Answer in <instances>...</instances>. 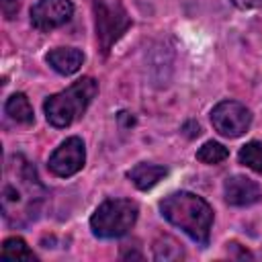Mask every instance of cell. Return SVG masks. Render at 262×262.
I'll return each mask as SVG.
<instances>
[{"label": "cell", "instance_id": "obj_15", "mask_svg": "<svg viewBox=\"0 0 262 262\" xmlns=\"http://www.w3.org/2000/svg\"><path fill=\"white\" fill-rule=\"evenodd\" d=\"M239 164H244L246 168L262 174V143L260 141H248L239 154H237Z\"/></svg>", "mask_w": 262, "mask_h": 262}, {"label": "cell", "instance_id": "obj_4", "mask_svg": "<svg viewBox=\"0 0 262 262\" xmlns=\"http://www.w3.org/2000/svg\"><path fill=\"white\" fill-rule=\"evenodd\" d=\"M137 203L131 199H106L90 217V229L100 239H115L129 233L137 221Z\"/></svg>", "mask_w": 262, "mask_h": 262}, {"label": "cell", "instance_id": "obj_18", "mask_svg": "<svg viewBox=\"0 0 262 262\" xmlns=\"http://www.w3.org/2000/svg\"><path fill=\"white\" fill-rule=\"evenodd\" d=\"M233 6L242 8V10H256V8H262V0H231Z\"/></svg>", "mask_w": 262, "mask_h": 262}, {"label": "cell", "instance_id": "obj_17", "mask_svg": "<svg viewBox=\"0 0 262 262\" xmlns=\"http://www.w3.org/2000/svg\"><path fill=\"white\" fill-rule=\"evenodd\" d=\"M18 0H2V12L6 18H14L18 12Z\"/></svg>", "mask_w": 262, "mask_h": 262}, {"label": "cell", "instance_id": "obj_14", "mask_svg": "<svg viewBox=\"0 0 262 262\" xmlns=\"http://www.w3.org/2000/svg\"><path fill=\"white\" fill-rule=\"evenodd\" d=\"M0 256H2V260H37V256L33 254V250H29V246L23 237L4 239Z\"/></svg>", "mask_w": 262, "mask_h": 262}, {"label": "cell", "instance_id": "obj_7", "mask_svg": "<svg viewBox=\"0 0 262 262\" xmlns=\"http://www.w3.org/2000/svg\"><path fill=\"white\" fill-rule=\"evenodd\" d=\"M86 162V149H84V141L80 137H68L66 141L59 143V147H55V151L49 156V170L59 176V178H70L76 172L82 170Z\"/></svg>", "mask_w": 262, "mask_h": 262}, {"label": "cell", "instance_id": "obj_6", "mask_svg": "<svg viewBox=\"0 0 262 262\" xmlns=\"http://www.w3.org/2000/svg\"><path fill=\"white\" fill-rule=\"evenodd\" d=\"M211 123L223 137H239L252 125V113L246 104L237 100H221L211 111Z\"/></svg>", "mask_w": 262, "mask_h": 262}, {"label": "cell", "instance_id": "obj_12", "mask_svg": "<svg viewBox=\"0 0 262 262\" xmlns=\"http://www.w3.org/2000/svg\"><path fill=\"white\" fill-rule=\"evenodd\" d=\"M4 111H6V115H8L12 121H16V123H20V125H33V121H35L33 106H31L29 98H27L23 92H14V94L6 100Z\"/></svg>", "mask_w": 262, "mask_h": 262}, {"label": "cell", "instance_id": "obj_1", "mask_svg": "<svg viewBox=\"0 0 262 262\" xmlns=\"http://www.w3.org/2000/svg\"><path fill=\"white\" fill-rule=\"evenodd\" d=\"M45 203V186L41 184L35 166L23 156L12 154L4 164L0 205L2 217L10 227L33 223Z\"/></svg>", "mask_w": 262, "mask_h": 262}, {"label": "cell", "instance_id": "obj_2", "mask_svg": "<svg viewBox=\"0 0 262 262\" xmlns=\"http://www.w3.org/2000/svg\"><path fill=\"white\" fill-rule=\"evenodd\" d=\"M162 217L182 229L192 242L199 246H207L211 239V227H213V209L211 205L194 194V192H172L160 203Z\"/></svg>", "mask_w": 262, "mask_h": 262}, {"label": "cell", "instance_id": "obj_3", "mask_svg": "<svg viewBox=\"0 0 262 262\" xmlns=\"http://www.w3.org/2000/svg\"><path fill=\"white\" fill-rule=\"evenodd\" d=\"M96 94H98V82L94 78L84 76V78L76 80L66 90H61L45 100L43 111H45L47 123L57 129L70 127L86 113V108L90 106V102L94 100Z\"/></svg>", "mask_w": 262, "mask_h": 262}, {"label": "cell", "instance_id": "obj_10", "mask_svg": "<svg viewBox=\"0 0 262 262\" xmlns=\"http://www.w3.org/2000/svg\"><path fill=\"white\" fill-rule=\"evenodd\" d=\"M45 61L61 76H72L84 63V53L76 47H55L45 55Z\"/></svg>", "mask_w": 262, "mask_h": 262}, {"label": "cell", "instance_id": "obj_16", "mask_svg": "<svg viewBox=\"0 0 262 262\" xmlns=\"http://www.w3.org/2000/svg\"><path fill=\"white\" fill-rule=\"evenodd\" d=\"M227 156H229L227 147L221 145L219 141H205L196 151V160L203 164H209V166L221 164L223 160H227Z\"/></svg>", "mask_w": 262, "mask_h": 262}, {"label": "cell", "instance_id": "obj_5", "mask_svg": "<svg viewBox=\"0 0 262 262\" xmlns=\"http://www.w3.org/2000/svg\"><path fill=\"white\" fill-rule=\"evenodd\" d=\"M94 29L100 51L106 55L111 47L127 33L131 27V16L127 14L121 0H92Z\"/></svg>", "mask_w": 262, "mask_h": 262}, {"label": "cell", "instance_id": "obj_9", "mask_svg": "<svg viewBox=\"0 0 262 262\" xmlns=\"http://www.w3.org/2000/svg\"><path fill=\"white\" fill-rule=\"evenodd\" d=\"M223 196L231 207H250L262 199V190H260L258 182H254L252 178L235 174V176L225 178Z\"/></svg>", "mask_w": 262, "mask_h": 262}, {"label": "cell", "instance_id": "obj_13", "mask_svg": "<svg viewBox=\"0 0 262 262\" xmlns=\"http://www.w3.org/2000/svg\"><path fill=\"white\" fill-rule=\"evenodd\" d=\"M184 258V248L172 235H160L154 242V260L160 262H174Z\"/></svg>", "mask_w": 262, "mask_h": 262}, {"label": "cell", "instance_id": "obj_11", "mask_svg": "<svg viewBox=\"0 0 262 262\" xmlns=\"http://www.w3.org/2000/svg\"><path fill=\"white\" fill-rule=\"evenodd\" d=\"M166 174H168V168H164V166H160V164H147V162H141V164L133 166V168L127 172L129 180H131L139 190H149V188H154Z\"/></svg>", "mask_w": 262, "mask_h": 262}, {"label": "cell", "instance_id": "obj_8", "mask_svg": "<svg viewBox=\"0 0 262 262\" xmlns=\"http://www.w3.org/2000/svg\"><path fill=\"white\" fill-rule=\"evenodd\" d=\"M74 14L72 0H39L31 8V25L41 31H53L57 27H63Z\"/></svg>", "mask_w": 262, "mask_h": 262}]
</instances>
